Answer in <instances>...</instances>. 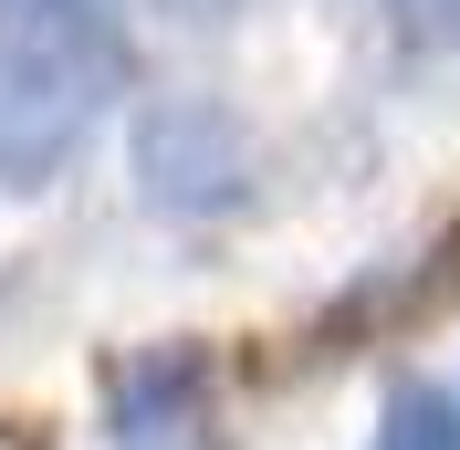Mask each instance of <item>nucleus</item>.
<instances>
[{
    "label": "nucleus",
    "mask_w": 460,
    "mask_h": 450,
    "mask_svg": "<svg viewBox=\"0 0 460 450\" xmlns=\"http://www.w3.org/2000/svg\"><path fill=\"white\" fill-rule=\"evenodd\" d=\"M146 11H178V22H220L230 0H146Z\"/></svg>",
    "instance_id": "6"
},
{
    "label": "nucleus",
    "mask_w": 460,
    "mask_h": 450,
    "mask_svg": "<svg viewBox=\"0 0 460 450\" xmlns=\"http://www.w3.org/2000/svg\"><path fill=\"white\" fill-rule=\"evenodd\" d=\"M199 409H209V366L189 356V346H157L146 366H126L115 429H126V450H157L168 429H199Z\"/></svg>",
    "instance_id": "3"
},
{
    "label": "nucleus",
    "mask_w": 460,
    "mask_h": 450,
    "mask_svg": "<svg viewBox=\"0 0 460 450\" xmlns=\"http://www.w3.org/2000/svg\"><path fill=\"white\" fill-rule=\"evenodd\" d=\"M387 42L398 53H450L460 42V0H387Z\"/></svg>",
    "instance_id": "5"
},
{
    "label": "nucleus",
    "mask_w": 460,
    "mask_h": 450,
    "mask_svg": "<svg viewBox=\"0 0 460 450\" xmlns=\"http://www.w3.org/2000/svg\"><path fill=\"white\" fill-rule=\"evenodd\" d=\"M367 450H460V388H398Z\"/></svg>",
    "instance_id": "4"
},
{
    "label": "nucleus",
    "mask_w": 460,
    "mask_h": 450,
    "mask_svg": "<svg viewBox=\"0 0 460 450\" xmlns=\"http://www.w3.org/2000/svg\"><path fill=\"white\" fill-rule=\"evenodd\" d=\"M126 178L157 220H220L252 199V126L220 94H146L126 115Z\"/></svg>",
    "instance_id": "2"
},
{
    "label": "nucleus",
    "mask_w": 460,
    "mask_h": 450,
    "mask_svg": "<svg viewBox=\"0 0 460 450\" xmlns=\"http://www.w3.org/2000/svg\"><path fill=\"white\" fill-rule=\"evenodd\" d=\"M115 11H126V0H115Z\"/></svg>",
    "instance_id": "7"
},
{
    "label": "nucleus",
    "mask_w": 460,
    "mask_h": 450,
    "mask_svg": "<svg viewBox=\"0 0 460 450\" xmlns=\"http://www.w3.org/2000/svg\"><path fill=\"white\" fill-rule=\"evenodd\" d=\"M115 85H126L115 0H0V189H42L94 137Z\"/></svg>",
    "instance_id": "1"
}]
</instances>
